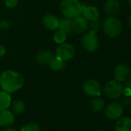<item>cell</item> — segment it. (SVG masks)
<instances>
[{
  "label": "cell",
  "mask_w": 131,
  "mask_h": 131,
  "mask_svg": "<svg viewBox=\"0 0 131 131\" xmlns=\"http://www.w3.org/2000/svg\"><path fill=\"white\" fill-rule=\"evenodd\" d=\"M24 85V78L18 72L6 70L0 76V87L2 90L11 94L19 90Z\"/></svg>",
  "instance_id": "1"
},
{
  "label": "cell",
  "mask_w": 131,
  "mask_h": 131,
  "mask_svg": "<svg viewBox=\"0 0 131 131\" xmlns=\"http://www.w3.org/2000/svg\"><path fill=\"white\" fill-rule=\"evenodd\" d=\"M60 10L65 17L73 19L81 15L82 4L79 0H62Z\"/></svg>",
  "instance_id": "2"
},
{
  "label": "cell",
  "mask_w": 131,
  "mask_h": 131,
  "mask_svg": "<svg viewBox=\"0 0 131 131\" xmlns=\"http://www.w3.org/2000/svg\"><path fill=\"white\" fill-rule=\"evenodd\" d=\"M103 28L106 36L111 38H116L122 32L123 23L118 18L115 16H109L104 19Z\"/></svg>",
  "instance_id": "3"
},
{
  "label": "cell",
  "mask_w": 131,
  "mask_h": 131,
  "mask_svg": "<svg viewBox=\"0 0 131 131\" xmlns=\"http://www.w3.org/2000/svg\"><path fill=\"white\" fill-rule=\"evenodd\" d=\"M104 94L106 97L111 100L119 98L123 93V86L121 83L116 80H110L106 83L103 89Z\"/></svg>",
  "instance_id": "4"
},
{
  "label": "cell",
  "mask_w": 131,
  "mask_h": 131,
  "mask_svg": "<svg viewBox=\"0 0 131 131\" xmlns=\"http://www.w3.org/2000/svg\"><path fill=\"white\" fill-rule=\"evenodd\" d=\"M81 43L83 49L87 52H93L96 50H97L100 45V41L96 35V32L90 30V32H88L83 36Z\"/></svg>",
  "instance_id": "5"
},
{
  "label": "cell",
  "mask_w": 131,
  "mask_h": 131,
  "mask_svg": "<svg viewBox=\"0 0 131 131\" xmlns=\"http://www.w3.org/2000/svg\"><path fill=\"white\" fill-rule=\"evenodd\" d=\"M76 50L73 45L70 43H62L56 48V56L57 58L63 60L68 61L73 59L75 56Z\"/></svg>",
  "instance_id": "6"
},
{
  "label": "cell",
  "mask_w": 131,
  "mask_h": 131,
  "mask_svg": "<svg viewBox=\"0 0 131 131\" xmlns=\"http://www.w3.org/2000/svg\"><path fill=\"white\" fill-rule=\"evenodd\" d=\"M84 93L91 97H98L102 93V89L100 83L95 80H88L83 85Z\"/></svg>",
  "instance_id": "7"
},
{
  "label": "cell",
  "mask_w": 131,
  "mask_h": 131,
  "mask_svg": "<svg viewBox=\"0 0 131 131\" xmlns=\"http://www.w3.org/2000/svg\"><path fill=\"white\" fill-rule=\"evenodd\" d=\"M123 106L119 102H111L105 108V115L110 119H116L123 115Z\"/></svg>",
  "instance_id": "8"
},
{
  "label": "cell",
  "mask_w": 131,
  "mask_h": 131,
  "mask_svg": "<svg viewBox=\"0 0 131 131\" xmlns=\"http://www.w3.org/2000/svg\"><path fill=\"white\" fill-rule=\"evenodd\" d=\"M130 73V69L129 66L125 63H120L116 66L113 70V77L115 80L122 83L129 78Z\"/></svg>",
  "instance_id": "9"
},
{
  "label": "cell",
  "mask_w": 131,
  "mask_h": 131,
  "mask_svg": "<svg viewBox=\"0 0 131 131\" xmlns=\"http://www.w3.org/2000/svg\"><path fill=\"white\" fill-rule=\"evenodd\" d=\"M82 13L83 17L87 21H96L100 18V12L98 9L93 6H85L82 5Z\"/></svg>",
  "instance_id": "10"
},
{
  "label": "cell",
  "mask_w": 131,
  "mask_h": 131,
  "mask_svg": "<svg viewBox=\"0 0 131 131\" xmlns=\"http://www.w3.org/2000/svg\"><path fill=\"white\" fill-rule=\"evenodd\" d=\"M88 21L83 16H77L73 19V31L77 34L84 33L88 29Z\"/></svg>",
  "instance_id": "11"
},
{
  "label": "cell",
  "mask_w": 131,
  "mask_h": 131,
  "mask_svg": "<svg viewBox=\"0 0 131 131\" xmlns=\"http://www.w3.org/2000/svg\"><path fill=\"white\" fill-rule=\"evenodd\" d=\"M15 119L16 117L13 111L9 110L8 109L0 111V126H9L13 124Z\"/></svg>",
  "instance_id": "12"
},
{
  "label": "cell",
  "mask_w": 131,
  "mask_h": 131,
  "mask_svg": "<svg viewBox=\"0 0 131 131\" xmlns=\"http://www.w3.org/2000/svg\"><path fill=\"white\" fill-rule=\"evenodd\" d=\"M120 9V4L118 0H107L103 6L104 13L110 16H114Z\"/></svg>",
  "instance_id": "13"
},
{
  "label": "cell",
  "mask_w": 131,
  "mask_h": 131,
  "mask_svg": "<svg viewBox=\"0 0 131 131\" xmlns=\"http://www.w3.org/2000/svg\"><path fill=\"white\" fill-rule=\"evenodd\" d=\"M42 24L47 29L55 31L59 29V19L54 15L47 14L42 19Z\"/></svg>",
  "instance_id": "14"
},
{
  "label": "cell",
  "mask_w": 131,
  "mask_h": 131,
  "mask_svg": "<svg viewBox=\"0 0 131 131\" xmlns=\"http://www.w3.org/2000/svg\"><path fill=\"white\" fill-rule=\"evenodd\" d=\"M54 57L52 52L49 50H42L38 52L36 56V61L41 65H49Z\"/></svg>",
  "instance_id": "15"
},
{
  "label": "cell",
  "mask_w": 131,
  "mask_h": 131,
  "mask_svg": "<svg viewBox=\"0 0 131 131\" xmlns=\"http://www.w3.org/2000/svg\"><path fill=\"white\" fill-rule=\"evenodd\" d=\"M116 131H131V119L127 116L121 117L116 123Z\"/></svg>",
  "instance_id": "16"
},
{
  "label": "cell",
  "mask_w": 131,
  "mask_h": 131,
  "mask_svg": "<svg viewBox=\"0 0 131 131\" xmlns=\"http://www.w3.org/2000/svg\"><path fill=\"white\" fill-rule=\"evenodd\" d=\"M12 104V99L9 93L0 91V111L7 110Z\"/></svg>",
  "instance_id": "17"
},
{
  "label": "cell",
  "mask_w": 131,
  "mask_h": 131,
  "mask_svg": "<svg viewBox=\"0 0 131 131\" xmlns=\"http://www.w3.org/2000/svg\"><path fill=\"white\" fill-rule=\"evenodd\" d=\"M59 29L65 32L66 33H70L73 32V19L69 18H64L59 20Z\"/></svg>",
  "instance_id": "18"
},
{
  "label": "cell",
  "mask_w": 131,
  "mask_h": 131,
  "mask_svg": "<svg viewBox=\"0 0 131 131\" xmlns=\"http://www.w3.org/2000/svg\"><path fill=\"white\" fill-rule=\"evenodd\" d=\"M49 66L50 69L53 71H60V70H62L65 69L66 63H65V61H63L56 56L52 59V61L50 62Z\"/></svg>",
  "instance_id": "19"
},
{
  "label": "cell",
  "mask_w": 131,
  "mask_h": 131,
  "mask_svg": "<svg viewBox=\"0 0 131 131\" xmlns=\"http://www.w3.org/2000/svg\"><path fill=\"white\" fill-rule=\"evenodd\" d=\"M104 101L101 98H99V96L94 97V99L90 101V109L94 113L103 110L104 109Z\"/></svg>",
  "instance_id": "20"
},
{
  "label": "cell",
  "mask_w": 131,
  "mask_h": 131,
  "mask_svg": "<svg viewBox=\"0 0 131 131\" xmlns=\"http://www.w3.org/2000/svg\"><path fill=\"white\" fill-rule=\"evenodd\" d=\"M26 110V103L22 100H16L12 104V111L13 113L20 114L23 113Z\"/></svg>",
  "instance_id": "21"
},
{
  "label": "cell",
  "mask_w": 131,
  "mask_h": 131,
  "mask_svg": "<svg viewBox=\"0 0 131 131\" xmlns=\"http://www.w3.org/2000/svg\"><path fill=\"white\" fill-rule=\"evenodd\" d=\"M66 39H67V33L63 32L62 30L58 29V30L53 35V40L57 44H62L65 42Z\"/></svg>",
  "instance_id": "22"
},
{
  "label": "cell",
  "mask_w": 131,
  "mask_h": 131,
  "mask_svg": "<svg viewBox=\"0 0 131 131\" xmlns=\"http://www.w3.org/2000/svg\"><path fill=\"white\" fill-rule=\"evenodd\" d=\"M20 131H41V128L39 124L35 123H30L24 125Z\"/></svg>",
  "instance_id": "23"
},
{
  "label": "cell",
  "mask_w": 131,
  "mask_h": 131,
  "mask_svg": "<svg viewBox=\"0 0 131 131\" xmlns=\"http://www.w3.org/2000/svg\"><path fill=\"white\" fill-rule=\"evenodd\" d=\"M5 5L10 9L15 8L18 5V0H5Z\"/></svg>",
  "instance_id": "24"
},
{
  "label": "cell",
  "mask_w": 131,
  "mask_h": 131,
  "mask_svg": "<svg viewBox=\"0 0 131 131\" xmlns=\"http://www.w3.org/2000/svg\"><path fill=\"white\" fill-rule=\"evenodd\" d=\"M90 28V30L94 31V32H96V31H97V30L99 29V28H100V22H99V20L91 22Z\"/></svg>",
  "instance_id": "25"
},
{
  "label": "cell",
  "mask_w": 131,
  "mask_h": 131,
  "mask_svg": "<svg viewBox=\"0 0 131 131\" xmlns=\"http://www.w3.org/2000/svg\"><path fill=\"white\" fill-rule=\"evenodd\" d=\"M9 23L6 21V20H3L0 22V30L1 31H5L6 29H8L9 28Z\"/></svg>",
  "instance_id": "26"
},
{
  "label": "cell",
  "mask_w": 131,
  "mask_h": 131,
  "mask_svg": "<svg viewBox=\"0 0 131 131\" xmlns=\"http://www.w3.org/2000/svg\"><path fill=\"white\" fill-rule=\"evenodd\" d=\"M130 103H131V100H130L129 96H125L121 100V104L123 106H129L130 105Z\"/></svg>",
  "instance_id": "27"
},
{
  "label": "cell",
  "mask_w": 131,
  "mask_h": 131,
  "mask_svg": "<svg viewBox=\"0 0 131 131\" xmlns=\"http://www.w3.org/2000/svg\"><path fill=\"white\" fill-rule=\"evenodd\" d=\"M124 86L125 88L131 90V78H128L124 81Z\"/></svg>",
  "instance_id": "28"
},
{
  "label": "cell",
  "mask_w": 131,
  "mask_h": 131,
  "mask_svg": "<svg viewBox=\"0 0 131 131\" xmlns=\"http://www.w3.org/2000/svg\"><path fill=\"white\" fill-rule=\"evenodd\" d=\"M6 48L3 45L0 44V57H3L6 54Z\"/></svg>",
  "instance_id": "29"
},
{
  "label": "cell",
  "mask_w": 131,
  "mask_h": 131,
  "mask_svg": "<svg viewBox=\"0 0 131 131\" xmlns=\"http://www.w3.org/2000/svg\"><path fill=\"white\" fill-rule=\"evenodd\" d=\"M123 94L125 95V96H131V90L128 88H124L123 87Z\"/></svg>",
  "instance_id": "30"
},
{
  "label": "cell",
  "mask_w": 131,
  "mask_h": 131,
  "mask_svg": "<svg viewBox=\"0 0 131 131\" xmlns=\"http://www.w3.org/2000/svg\"><path fill=\"white\" fill-rule=\"evenodd\" d=\"M3 131H18L17 129L13 128V127H10V126H7Z\"/></svg>",
  "instance_id": "31"
},
{
  "label": "cell",
  "mask_w": 131,
  "mask_h": 131,
  "mask_svg": "<svg viewBox=\"0 0 131 131\" xmlns=\"http://www.w3.org/2000/svg\"><path fill=\"white\" fill-rule=\"evenodd\" d=\"M129 27H130V29H131V16L129 17Z\"/></svg>",
  "instance_id": "32"
},
{
  "label": "cell",
  "mask_w": 131,
  "mask_h": 131,
  "mask_svg": "<svg viewBox=\"0 0 131 131\" xmlns=\"http://www.w3.org/2000/svg\"><path fill=\"white\" fill-rule=\"evenodd\" d=\"M127 1H128V3H129V6L131 7V0H127Z\"/></svg>",
  "instance_id": "33"
},
{
  "label": "cell",
  "mask_w": 131,
  "mask_h": 131,
  "mask_svg": "<svg viewBox=\"0 0 131 131\" xmlns=\"http://www.w3.org/2000/svg\"><path fill=\"white\" fill-rule=\"evenodd\" d=\"M94 131H103V130H102V129H96Z\"/></svg>",
  "instance_id": "34"
}]
</instances>
